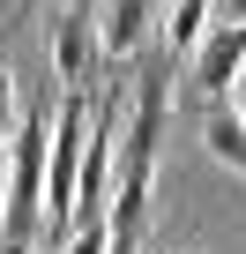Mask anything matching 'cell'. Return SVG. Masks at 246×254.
Listing matches in <instances>:
<instances>
[{"instance_id":"cell-3","label":"cell","mask_w":246,"mask_h":254,"mask_svg":"<svg viewBox=\"0 0 246 254\" xmlns=\"http://www.w3.org/2000/svg\"><path fill=\"white\" fill-rule=\"evenodd\" d=\"M149 8L157 0H104V15H97V45L112 67H127L142 45H149Z\"/></svg>"},{"instance_id":"cell-5","label":"cell","mask_w":246,"mask_h":254,"mask_svg":"<svg viewBox=\"0 0 246 254\" xmlns=\"http://www.w3.org/2000/svg\"><path fill=\"white\" fill-rule=\"evenodd\" d=\"M209 8L216 0H172V15H164V53L172 60H194V45L209 30Z\"/></svg>"},{"instance_id":"cell-2","label":"cell","mask_w":246,"mask_h":254,"mask_svg":"<svg viewBox=\"0 0 246 254\" xmlns=\"http://www.w3.org/2000/svg\"><path fill=\"white\" fill-rule=\"evenodd\" d=\"M239 75H246V23H209L201 45H194V97L224 105V90Z\"/></svg>"},{"instance_id":"cell-9","label":"cell","mask_w":246,"mask_h":254,"mask_svg":"<svg viewBox=\"0 0 246 254\" xmlns=\"http://www.w3.org/2000/svg\"><path fill=\"white\" fill-rule=\"evenodd\" d=\"M224 23H246V0H224Z\"/></svg>"},{"instance_id":"cell-10","label":"cell","mask_w":246,"mask_h":254,"mask_svg":"<svg viewBox=\"0 0 246 254\" xmlns=\"http://www.w3.org/2000/svg\"><path fill=\"white\" fill-rule=\"evenodd\" d=\"M30 8H38V0H23V8H15V15H30Z\"/></svg>"},{"instance_id":"cell-6","label":"cell","mask_w":246,"mask_h":254,"mask_svg":"<svg viewBox=\"0 0 246 254\" xmlns=\"http://www.w3.org/2000/svg\"><path fill=\"white\" fill-rule=\"evenodd\" d=\"M15 120H23V105H15V67L0 60V157H8V135H15Z\"/></svg>"},{"instance_id":"cell-8","label":"cell","mask_w":246,"mask_h":254,"mask_svg":"<svg viewBox=\"0 0 246 254\" xmlns=\"http://www.w3.org/2000/svg\"><path fill=\"white\" fill-rule=\"evenodd\" d=\"M0 254H38V239H8L0 232Z\"/></svg>"},{"instance_id":"cell-1","label":"cell","mask_w":246,"mask_h":254,"mask_svg":"<svg viewBox=\"0 0 246 254\" xmlns=\"http://www.w3.org/2000/svg\"><path fill=\"white\" fill-rule=\"evenodd\" d=\"M97 60H104V45H97V8H90V0H67L60 23H52V75H60V97L90 90Z\"/></svg>"},{"instance_id":"cell-4","label":"cell","mask_w":246,"mask_h":254,"mask_svg":"<svg viewBox=\"0 0 246 254\" xmlns=\"http://www.w3.org/2000/svg\"><path fill=\"white\" fill-rule=\"evenodd\" d=\"M201 142H209V157H216L224 172L246 180V120H239L231 105H209V112H201Z\"/></svg>"},{"instance_id":"cell-7","label":"cell","mask_w":246,"mask_h":254,"mask_svg":"<svg viewBox=\"0 0 246 254\" xmlns=\"http://www.w3.org/2000/svg\"><path fill=\"white\" fill-rule=\"evenodd\" d=\"M60 254H112V239H104V217H75V239H67Z\"/></svg>"},{"instance_id":"cell-11","label":"cell","mask_w":246,"mask_h":254,"mask_svg":"<svg viewBox=\"0 0 246 254\" xmlns=\"http://www.w3.org/2000/svg\"><path fill=\"white\" fill-rule=\"evenodd\" d=\"M0 172H8V157H0Z\"/></svg>"}]
</instances>
